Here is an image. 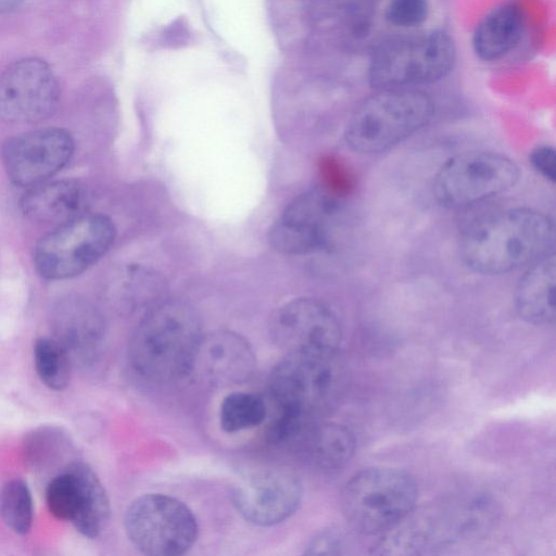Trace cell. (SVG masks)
<instances>
[{"label":"cell","instance_id":"9a60e30c","mask_svg":"<svg viewBox=\"0 0 556 556\" xmlns=\"http://www.w3.org/2000/svg\"><path fill=\"white\" fill-rule=\"evenodd\" d=\"M254 367V353L243 337L230 330H215L202 334L191 372L213 386L228 387L247 381Z\"/></svg>","mask_w":556,"mask_h":556},{"label":"cell","instance_id":"ba28073f","mask_svg":"<svg viewBox=\"0 0 556 556\" xmlns=\"http://www.w3.org/2000/svg\"><path fill=\"white\" fill-rule=\"evenodd\" d=\"M519 177L518 166L503 154L465 152L450 157L439 168L433 195L445 207H466L510 190Z\"/></svg>","mask_w":556,"mask_h":556},{"label":"cell","instance_id":"d4e9b609","mask_svg":"<svg viewBox=\"0 0 556 556\" xmlns=\"http://www.w3.org/2000/svg\"><path fill=\"white\" fill-rule=\"evenodd\" d=\"M79 484L70 465L51 479L46 489V502L56 519L71 521L78 509Z\"/></svg>","mask_w":556,"mask_h":556},{"label":"cell","instance_id":"2e32d148","mask_svg":"<svg viewBox=\"0 0 556 556\" xmlns=\"http://www.w3.org/2000/svg\"><path fill=\"white\" fill-rule=\"evenodd\" d=\"M86 201V191L76 180H47L28 188L21 207L33 220L59 226L85 214Z\"/></svg>","mask_w":556,"mask_h":556},{"label":"cell","instance_id":"484cf974","mask_svg":"<svg viewBox=\"0 0 556 556\" xmlns=\"http://www.w3.org/2000/svg\"><path fill=\"white\" fill-rule=\"evenodd\" d=\"M428 14V0H390L384 11V18L395 27L413 28L421 25Z\"/></svg>","mask_w":556,"mask_h":556},{"label":"cell","instance_id":"3957f363","mask_svg":"<svg viewBox=\"0 0 556 556\" xmlns=\"http://www.w3.org/2000/svg\"><path fill=\"white\" fill-rule=\"evenodd\" d=\"M433 113L432 99L420 90H377L354 110L344 138L356 153H380L424 128Z\"/></svg>","mask_w":556,"mask_h":556},{"label":"cell","instance_id":"7402d4cb","mask_svg":"<svg viewBox=\"0 0 556 556\" xmlns=\"http://www.w3.org/2000/svg\"><path fill=\"white\" fill-rule=\"evenodd\" d=\"M266 413V404L260 395L232 392L220 404V426L226 432L251 429L264 421Z\"/></svg>","mask_w":556,"mask_h":556},{"label":"cell","instance_id":"277c9868","mask_svg":"<svg viewBox=\"0 0 556 556\" xmlns=\"http://www.w3.org/2000/svg\"><path fill=\"white\" fill-rule=\"evenodd\" d=\"M418 488L406 471L393 467H369L353 475L341 492L348 522L365 534H381L415 510Z\"/></svg>","mask_w":556,"mask_h":556},{"label":"cell","instance_id":"52a82bcc","mask_svg":"<svg viewBox=\"0 0 556 556\" xmlns=\"http://www.w3.org/2000/svg\"><path fill=\"white\" fill-rule=\"evenodd\" d=\"M131 544L150 556H177L192 547L198 522L181 501L165 494H144L130 503L124 516Z\"/></svg>","mask_w":556,"mask_h":556},{"label":"cell","instance_id":"ac0fdd59","mask_svg":"<svg viewBox=\"0 0 556 556\" xmlns=\"http://www.w3.org/2000/svg\"><path fill=\"white\" fill-rule=\"evenodd\" d=\"M525 14L516 2H506L488 13L476 27L472 47L477 56L492 62L504 58L521 40Z\"/></svg>","mask_w":556,"mask_h":556},{"label":"cell","instance_id":"ffe728a7","mask_svg":"<svg viewBox=\"0 0 556 556\" xmlns=\"http://www.w3.org/2000/svg\"><path fill=\"white\" fill-rule=\"evenodd\" d=\"M70 467L79 484L78 509L72 520L75 529L88 539L97 538L110 517V502L96 472L85 463L74 462Z\"/></svg>","mask_w":556,"mask_h":556},{"label":"cell","instance_id":"d6986e66","mask_svg":"<svg viewBox=\"0 0 556 556\" xmlns=\"http://www.w3.org/2000/svg\"><path fill=\"white\" fill-rule=\"evenodd\" d=\"M306 459L315 468L332 472L343 468L355 452V438L344 426L309 422L295 439Z\"/></svg>","mask_w":556,"mask_h":556},{"label":"cell","instance_id":"30bf717a","mask_svg":"<svg viewBox=\"0 0 556 556\" xmlns=\"http://www.w3.org/2000/svg\"><path fill=\"white\" fill-rule=\"evenodd\" d=\"M270 333L287 354L337 357L342 328L336 314L323 302L294 299L274 315Z\"/></svg>","mask_w":556,"mask_h":556},{"label":"cell","instance_id":"4316f807","mask_svg":"<svg viewBox=\"0 0 556 556\" xmlns=\"http://www.w3.org/2000/svg\"><path fill=\"white\" fill-rule=\"evenodd\" d=\"M345 547L344 536L336 530H326L314 538L307 546L309 555H338Z\"/></svg>","mask_w":556,"mask_h":556},{"label":"cell","instance_id":"7a4b0ae2","mask_svg":"<svg viewBox=\"0 0 556 556\" xmlns=\"http://www.w3.org/2000/svg\"><path fill=\"white\" fill-rule=\"evenodd\" d=\"M194 309L180 301H165L142 317L129 343L132 367L142 377L168 382L191 372L202 337Z\"/></svg>","mask_w":556,"mask_h":556},{"label":"cell","instance_id":"4fadbf2b","mask_svg":"<svg viewBox=\"0 0 556 556\" xmlns=\"http://www.w3.org/2000/svg\"><path fill=\"white\" fill-rule=\"evenodd\" d=\"M74 148L72 135L63 128L30 130L7 140L3 165L15 185L30 188L58 174L72 159Z\"/></svg>","mask_w":556,"mask_h":556},{"label":"cell","instance_id":"e0dca14e","mask_svg":"<svg viewBox=\"0 0 556 556\" xmlns=\"http://www.w3.org/2000/svg\"><path fill=\"white\" fill-rule=\"evenodd\" d=\"M555 281V253L549 251L532 262L519 279L515 306L521 319L536 326L554 323Z\"/></svg>","mask_w":556,"mask_h":556},{"label":"cell","instance_id":"8fae6325","mask_svg":"<svg viewBox=\"0 0 556 556\" xmlns=\"http://www.w3.org/2000/svg\"><path fill=\"white\" fill-rule=\"evenodd\" d=\"M61 98L59 80L50 65L24 58L0 74V117L13 124H33L50 117Z\"/></svg>","mask_w":556,"mask_h":556},{"label":"cell","instance_id":"83f0119b","mask_svg":"<svg viewBox=\"0 0 556 556\" xmlns=\"http://www.w3.org/2000/svg\"><path fill=\"white\" fill-rule=\"evenodd\" d=\"M529 162L544 178L555 181L556 154L554 148L546 144L536 146L529 154Z\"/></svg>","mask_w":556,"mask_h":556},{"label":"cell","instance_id":"7c38bea8","mask_svg":"<svg viewBox=\"0 0 556 556\" xmlns=\"http://www.w3.org/2000/svg\"><path fill=\"white\" fill-rule=\"evenodd\" d=\"M338 208L334 198L319 188L298 195L273 224L270 245L287 255H305L325 249Z\"/></svg>","mask_w":556,"mask_h":556},{"label":"cell","instance_id":"9c48e42d","mask_svg":"<svg viewBox=\"0 0 556 556\" xmlns=\"http://www.w3.org/2000/svg\"><path fill=\"white\" fill-rule=\"evenodd\" d=\"M337 357L286 354L274 367L269 380L279 409L314 420L339 390Z\"/></svg>","mask_w":556,"mask_h":556},{"label":"cell","instance_id":"6da1fadb","mask_svg":"<svg viewBox=\"0 0 556 556\" xmlns=\"http://www.w3.org/2000/svg\"><path fill=\"white\" fill-rule=\"evenodd\" d=\"M554 225L544 213L529 207L491 212L467 224L459 250L465 264L482 275L514 271L549 252Z\"/></svg>","mask_w":556,"mask_h":556},{"label":"cell","instance_id":"603a6c76","mask_svg":"<svg viewBox=\"0 0 556 556\" xmlns=\"http://www.w3.org/2000/svg\"><path fill=\"white\" fill-rule=\"evenodd\" d=\"M0 517L18 535L29 532L34 520L31 493L21 479H12L0 491Z\"/></svg>","mask_w":556,"mask_h":556},{"label":"cell","instance_id":"44dd1931","mask_svg":"<svg viewBox=\"0 0 556 556\" xmlns=\"http://www.w3.org/2000/svg\"><path fill=\"white\" fill-rule=\"evenodd\" d=\"M34 363L40 381L51 390H64L71 380L66 350L55 339L43 337L34 345Z\"/></svg>","mask_w":556,"mask_h":556},{"label":"cell","instance_id":"cb8c5ba5","mask_svg":"<svg viewBox=\"0 0 556 556\" xmlns=\"http://www.w3.org/2000/svg\"><path fill=\"white\" fill-rule=\"evenodd\" d=\"M58 315L74 340L94 345L102 334V321L96 309L80 299H66L58 307Z\"/></svg>","mask_w":556,"mask_h":556},{"label":"cell","instance_id":"8992f818","mask_svg":"<svg viewBox=\"0 0 556 556\" xmlns=\"http://www.w3.org/2000/svg\"><path fill=\"white\" fill-rule=\"evenodd\" d=\"M114 239L115 226L109 217L85 213L39 240L34 251L35 268L46 279L75 277L97 263Z\"/></svg>","mask_w":556,"mask_h":556},{"label":"cell","instance_id":"5bb4252c","mask_svg":"<svg viewBox=\"0 0 556 556\" xmlns=\"http://www.w3.org/2000/svg\"><path fill=\"white\" fill-rule=\"evenodd\" d=\"M299 478L283 469H261L243 478L232 491L239 514L257 526H273L292 516L301 505Z\"/></svg>","mask_w":556,"mask_h":556},{"label":"cell","instance_id":"5b68a950","mask_svg":"<svg viewBox=\"0 0 556 556\" xmlns=\"http://www.w3.org/2000/svg\"><path fill=\"white\" fill-rule=\"evenodd\" d=\"M455 58L452 38L440 30L390 39L372 52L368 80L376 90L434 83L452 71Z\"/></svg>","mask_w":556,"mask_h":556}]
</instances>
